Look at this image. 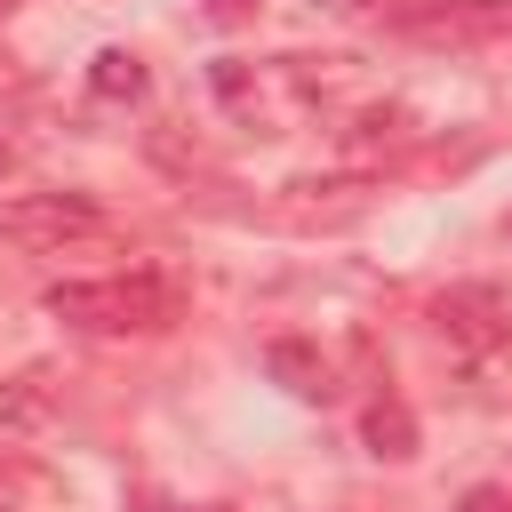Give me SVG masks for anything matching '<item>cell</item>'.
I'll return each instance as SVG.
<instances>
[{"mask_svg": "<svg viewBox=\"0 0 512 512\" xmlns=\"http://www.w3.org/2000/svg\"><path fill=\"white\" fill-rule=\"evenodd\" d=\"M40 304L64 320V328H88V336H160L184 320V288L168 272H104V280H56L40 288Z\"/></svg>", "mask_w": 512, "mask_h": 512, "instance_id": "cell-1", "label": "cell"}, {"mask_svg": "<svg viewBox=\"0 0 512 512\" xmlns=\"http://www.w3.org/2000/svg\"><path fill=\"white\" fill-rule=\"evenodd\" d=\"M0 240H16L32 256H64V248L112 240V216L80 192H16V200H0Z\"/></svg>", "mask_w": 512, "mask_h": 512, "instance_id": "cell-2", "label": "cell"}, {"mask_svg": "<svg viewBox=\"0 0 512 512\" xmlns=\"http://www.w3.org/2000/svg\"><path fill=\"white\" fill-rule=\"evenodd\" d=\"M432 320H440V336L464 344V352H496V344H512V296L488 288V280H464V288L432 296Z\"/></svg>", "mask_w": 512, "mask_h": 512, "instance_id": "cell-3", "label": "cell"}, {"mask_svg": "<svg viewBox=\"0 0 512 512\" xmlns=\"http://www.w3.org/2000/svg\"><path fill=\"white\" fill-rule=\"evenodd\" d=\"M368 192H376L368 176H336V184H288V200H280V208H288L296 224H344V216H360V208H368Z\"/></svg>", "mask_w": 512, "mask_h": 512, "instance_id": "cell-4", "label": "cell"}, {"mask_svg": "<svg viewBox=\"0 0 512 512\" xmlns=\"http://www.w3.org/2000/svg\"><path fill=\"white\" fill-rule=\"evenodd\" d=\"M360 440H368V456L408 464V456H416V408H408L400 392H376V400L360 408Z\"/></svg>", "mask_w": 512, "mask_h": 512, "instance_id": "cell-5", "label": "cell"}, {"mask_svg": "<svg viewBox=\"0 0 512 512\" xmlns=\"http://www.w3.org/2000/svg\"><path fill=\"white\" fill-rule=\"evenodd\" d=\"M48 408H56V392H48V368H24V376H8V384H0V440H16V432H32V424H48Z\"/></svg>", "mask_w": 512, "mask_h": 512, "instance_id": "cell-6", "label": "cell"}, {"mask_svg": "<svg viewBox=\"0 0 512 512\" xmlns=\"http://www.w3.org/2000/svg\"><path fill=\"white\" fill-rule=\"evenodd\" d=\"M264 368H272L296 400H328V392H336V384H328V360H320L312 344H296V336H280V344L264 352Z\"/></svg>", "mask_w": 512, "mask_h": 512, "instance_id": "cell-7", "label": "cell"}, {"mask_svg": "<svg viewBox=\"0 0 512 512\" xmlns=\"http://www.w3.org/2000/svg\"><path fill=\"white\" fill-rule=\"evenodd\" d=\"M88 96H96V104H136V96H144V56H136V48H96Z\"/></svg>", "mask_w": 512, "mask_h": 512, "instance_id": "cell-8", "label": "cell"}, {"mask_svg": "<svg viewBox=\"0 0 512 512\" xmlns=\"http://www.w3.org/2000/svg\"><path fill=\"white\" fill-rule=\"evenodd\" d=\"M304 8H320V16H384L392 0H304Z\"/></svg>", "mask_w": 512, "mask_h": 512, "instance_id": "cell-9", "label": "cell"}, {"mask_svg": "<svg viewBox=\"0 0 512 512\" xmlns=\"http://www.w3.org/2000/svg\"><path fill=\"white\" fill-rule=\"evenodd\" d=\"M456 512H512V496H504V488H464Z\"/></svg>", "mask_w": 512, "mask_h": 512, "instance_id": "cell-10", "label": "cell"}, {"mask_svg": "<svg viewBox=\"0 0 512 512\" xmlns=\"http://www.w3.org/2000/svg\"><path fill=\"white\" fill-rule=\"evenodd\" d=\"M256 8H264V0H208V16H216V24H248Z\"/></svg>", "mask_w": 512, "mask_h": 512, "instance_id": "cell-11", "label": "cell"}, {"mask_svg": "<svg viewBox=\"0 0 512 512\" xmlns=\"http://www.w3.org/2000/svg\"><path fill=\"white\" fill-rule=\"evenodd\" d=\"M0 176H8V144H0Z\"/></svg>", "mask_w": 512, "mask_h": 512, "instance_id": "cell-12", "label": "cell"}, {"mask_svg": "<svg viewBox=\"0 0 512 512\" xmlns=\"http://www.w3.org/2000/svg\"><path fill=\"white\" fill-rule=\"evenodd\" d=\"M8 8H16V0H0V16H8Z\"/></svg>", "mask_w": 512, "mask_h": 512, "instance_id": "cell-13", "label": "cell"}]
</instances>
